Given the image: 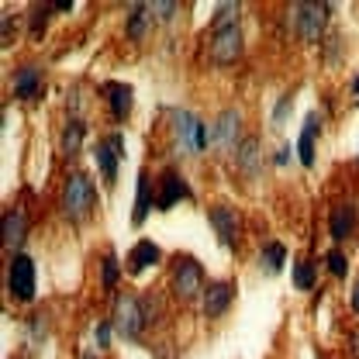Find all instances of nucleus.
Masks as SVG:
<instances>
[{
  "mask_svg": "<svg viewBox=\"0 0 359 359\" xmlns=\"http://www.w3.org/2000/svg\"><path fill=\"white\" fill-rule=\"evenodd\" d=\"M93 204H97V190H93L90 177L87 173H69L66 187H62V215L69 222H83V218H90Z\"/></svg>",
  "mask_w": 359,
  "mask_h": 359,
  "instance_id": "1",
  "label": "nucleus"
},
{
  "mask_svg": "<svg viewBox=\"0 0 359 359\" xmlns=\"http://www.w3.org/2000/svg\"><path fill=\"white\" fill-rule=\"evenodd\" d=\"M173 135H177L180 152H187V156L204 152L211 145V128L190 111H173Z\"/></svg>",
  "mask_w": 359,
  "mask_h": 359,
  "instance_id": "2",
  "label": "nucleus"
},
{
  "mask_svg": "<svg viewBox=\"0 0 359 359\" xmlns=\"http://www.w3.org/2000/svg\"><path fill=\"white\" fill-rule=\"evenodd\" d=\"M173 294L180 301H194L204 294V269L194 256H177L173 259Z\"/></svg>",
  "mask_w": 359,
  "mask_h": 359,
  "instance_id": "3",
  "label": "nucleus"
},
{
  "mask_svg": "<svg viewBox=\"0 0 359 359\" xmlns=\"http://www.w3.org/2000/svg\"><path fill=\"white\" fill-rule=\"evenodd\" d=\"M114 332L118 335H125L128 342H135L138 335H142V328L149 325L145 321V308H142V301L132 297V294H121L118 301H114Z\"/></svg>",
  "mask_w": 359,
  "mask_h": 359,
  "instance_id": "4",
  "label": "nucleus"
},
{
  "mask_svg": "<svg viewBox=\"0 0 359 359\" xmlns=\"http://www.w3.org/2000/svg\"><path fill=\"white\" fill-rule=\"evenodd\" d=\"M7 290L14 301H32L35 297V263L25 256V252H14L11 256V266H7Z\"/></svg>",
  "mask_w": 359,
  "mask_h": 359,
  "instance_id": "5",
  "label": "nucleus"
},
{
  "mask_svg": "<svg viewBox=\"0 0 359 359\" xmlns=\"http://www.w3.org/2000/svg\"><path fill=\"white\" fill-rule=\"evenodd\" d=\"M328 4H294V28L304 42H318L328 25Z\"/></svg>",
  "mask_w": 359,
  "mask_h": 359,
  "instance_id": "6",
  "label": "nucleus"
},
{
  "mask_svg": "<svg viewBox=\"0 0 359 359\" xmlns=\"http://www.w3.org/2000/svg\"><path fill=\"white\" fill-rule=\"evenodd\" d=\"M180 201H194V190L183 173L166 170L163 177L156 180V211H173Z\"/></svg>",
  "mask_w": 359,
  "mask_h": 359,
  "instance_id": "7",
  "label": "nucleus"
},
{
  "mask_svg": "<svg viewBox=\"0 0 359 359\" xmlns=\"http://www.w3.org/2000/svg\"><path fill=\"white\" fill-rule=\"evenodd\" d=\"M125 156V135L121 132H111L107 138H100L97 145H93V159H97V170H100V177L107 187H114V180H118V159Z\"/></svg>",
  "mask_w": 359,
  "mask_h": 359,
  "instance_id": "8",
  "label": "nucleus"
},
{
  "mask_svg": "<svg viewBox=\"0 0 359 359\" xmlns=\"http://www.w3.org/2000/svg\"><path fill=\"white\" fill-rule=\"evenodd\" d=\"M242 55V28L238 25H228V28H218L211 35V59L218 66H228Z\"/></svg>",
  "mask_w": 359,
  "mask_h": 359,
  "instance_id": "9",
  "label": "nucleus"
},
{
  "mask_svg": "<svg viewBox=\"0 0 359 359\" xmlns=\"http://www.w3.org/2000/svg\"><path fill=\"white\" fill-rule=\"evenodd\" d=\"M238 132H242V114L235 107H228L218 114V121L211 125V142L222 149V152H235L242 142H238Z\"/></svg>",
  "mask_w": 359,
  "mask_h": 359,
  "instance_id": "10",
  "label": "nucleus"
},
{
  "mask_svg": "<svg viewBox=\"0 0 359 359\" xmlns=\"http://www.w3.org/2000/svg\"><path fill=\"white\" fill-rule=\"evenodd\" d=\"M208 222L215 224V231H218L222 245H235V242H238V235H242V218H238V211H235V208H228V204H215V208L208 211Z\"/></svg>",
  "mask_w": 359,
  "mask_h": 359,
  "instance_id": "11",
  "label": "nucleus"
},
{
  "mask_svg": "<svg viewBox=\"0 0 359 359\" xmlns=\"http://www.w3.org/2000/svg\"><path fill=\"white\" fill-rule=\"evenodd\" d=\"M235 301V287L228 280H215L204 287V318H222Z\"/></svg>",
  "mask_w": 359,
  "mask_h": 359,
  "instance_id": "12",
  "label": "nucleus"
},
{
  "mask_svg": "<svg viewBox=\"0 0 359 359\" xmlns=\"http://www.w3.org/2000/svg\"><path fill=\"white\" fill-rule=\"evenodd\" d=\"M163 259V249L156 245V242H149V238H142V242H135V249L125 256V269L138 276V273H145L149 266H156Z\"/></svg>",
  "mask_w": 359,
  "mask_h": 359,
  "instance_id": "13",
  "label": "nucleus"
},
{
  "mask_svg": "<svg viewBox=\"0 0 359 359\" xmlns=\"http://www.w3.org/2000/svg\"><path fill=\"white\" fill-rule=\"evenodd\" d=\"M104 93H107V104H111V118L114 121H125L128 114H132V104H135V90L128 83H118V80H111V83H104Z\"/></svg>",
  "mask_w": 359,
  "mask_h": 359,
  "instance_id": "14",
  "label": "nucleus"
},
{
  "mask_svg": "<svg viewBox=\"0 0 359 359\" xmlns=\"http://www.w3.org/2000/svg\"><path fill=\"white\" fill-rule=\"evenodd\" d=\"M11 90H14L18 100H35V97L42 93V69H39V66H21V69L14 73Z\"/></svg>",
  "mask_w": 359,
  "mask_h": 359,
  "instance_id": "15",
  "label": "nucleus"
},
{
  "mask_svg": "<svg viewBox=\"0 0 359 359\" xmlns=\"http://www.w3.org/2000/svg\"><path fill=\"white\" fill-rule=\"evenodd\" d=\"M328 231H332L335 242H346V238L356 231V208H353V204H339V208H332Z\"/></svg>",
  "mask_w": 359,
  "mask_h": 359,
  "instance_id": "16",
  "label": "nucleus"
},
{
  "mask_svg": "<svg viewBox=\"0 0 359 359\" xmlns=\"http://www.w3.org/2000/svg\"><path fill=\"white\" fill-rule=\"evenodd\" d=\"M156 208V190H152V180H149V170H142L138 173V194H135V215L132 222L142 224L149 218V211Z\"/></svg>",
  "mask_w": 359,
  "mask_h": 359,
  "instance_id": "17",
  "label": "nucleus"
},
{
  "mask_svg": "<svg viewBox=\"0 0 359 359\" xmlns=\"http://www.w3.org/2000/svg\"><path fill=\"white\" fill-rule=\"evenodd\" d=\"M321 135V118L311 114L308 121H304V128H301V138H297V156H301V163L304 166H314V138Z\"/></svg>",
  "mask_w": 359,
  "mask_h": 359,
  "instance_id": "18",
  "label": "nucleus"
},
{
  "mask_svg": "<svg viewBox=\"0 0 359 359\" xmlns=\"http://www.w3.org/2000/svg\"><path fill=\"white\" fill-rule=\"evenodd\" d=\"M25 228H28V222H25V211L21 208H14V211L4 215V242H7V249H18L25 242Z\"/></svg>",
  "mask_w": 359,
  "mask_h": 359,
  "instance_id": "19",
  "label": "nucleus"
},
{
  "mask_svg": "<svg viewBox=\"0 0 359 359\" xmlns=\"http://www.w3.org/2000/svg\"><path fill=\"white\" fill-rule=\"evenodd\" d=\"M283 263H287V249H283L280 242H266L263 252H259V269L269 273V276H276V273L283 269Z\"/></svg>",
  "mask_w": 359,
  "mask_h": 359,
  "instance_id": "20",
  "label": "nucleus"
},
{
  "mask_svg": "<svg viewBox=\"0 0 359 359\" xmlns=\"http://www.w3.org/2000/svg\"><path fill=\"white\" fill-rule=\"evenodd\" d=\"M83 135H87V125H83L80 118H73V121L62 128V138H59L62 152H66V156H76V152L83 149Z\"/></svg>",
  "mask_w": 359,
  "mask_h": 359,
  "instance_id": "21",
  "label": "nucleus"
},
{
  "mask_svg": "<svg viewBox=\"0 0 359 359\" xmlns=\"http://www.w3.org/2000/svg\"><path fill=\"white\" fill-rule=\"evenodd\" d=\"M235 163L242 166V173H256L259 170V142L256 138H242V145L235 149Z\"/></svg>",
  "mask_w": 359,
  "mask_h": 359,
  "instance_id": "22",
  "label": "nucleus"
},
{
  "mask_svg": "<svg viewBox=\"0 0 359 359\" xmlns=\"http://www.w3.org/2000/svg\"><path fill=\"white\" fill-rule=\"evenodd\" d=\"M152 18V7L149 4H128V39H142V32H145V21Z\"/></svg>",
  "mask_w": 359,
  "mask_h": 359,
  "instance_id": "23",
  "label": "nucleus"
},
{
  "mask_svg": "<svg viewBox=\"0 0 359 359\" xmlns=\"http://www.w3.org/2000/svg\"><path fill=\"white\" fill-rule=\"evenodd\" d=\"M314 283H318V263L297 259V263H294V287H297V290H314Z\"/></svg>",
  "mask_w": 359,
  "mask_h": 359,
  "instance_id": "24",
  "label": "nucleus"
},
{
  "mask_svg": "<svg viewBox=\"0 0 359 359\" xmlns=\"http://www.w3.org/2000/svg\"><path fill=\"white\" fill-rule=\"evenodd\" d=\"M118 273H121L118 256H114V252H107V256H104V290H114V287H118Z\"/></svg>",
  "mask_w": 359,
  "mask_h": 359,
  "instance_id": "25",
  "label": "nucleus"
},
{
  "mask_svg": "<svg viewBox=\"0 0 359 359\" xmlns=\"http://www.w3.org/2000/svg\"><path fill=\"white\" fill-rule=\"evenodd\" d=\"M325 263L332 269V276H346V273H349V259H346V252H339V249H332V252L325 256Z\"/></svg>",
  "mask_w": 359,
  "mask_h": 359,
  "instance_id": "26",
  "label": "nucleus"
},
{
  "mask_svg": "<svg viewBox=\"0 0 359 359\" xmlns=\"http://www.w3.org/2000/svg\"><path fill=\"white\" fill-rule=\"evenodd\" d=\"M48 11H52V7H32V39H42L45 21H48Z\"/></svg>",
  "mask_w": 359,
  "mask_h": 359,
  "instance_id": "27",
  "label": "nucleus"
},
{
  "mask_svg": "<svg viewBox=\"0 0 359 359\" xmlns=\"http://www.w3.org/2000/svg\"><path fill=\"white\" fill-rule=\"evenodd\" d=\"M111 328H114V321H100V325L93 328V342H97V349H107V342H111Z\"/></svg>",
  "mask_w": 359,
  "mask_h": 359,
  "instance_id": "28",
  "label": "nucleus"
},
{
  "mask_svg": "<svg viewBox=\"0 0 359 359\" xmlns=\"http://www.w3.org/2000/svg\"><path fill=\"white\" fill-rule=\"evenodd\" d=\"M287 111H290V93H283V97L276 100V107H273V125H280V121L287 118Z\"/></svg>",
  "mask_w": 359,
  "mask_h": 359,
  "instance_id": "29",
  "label": "nucleus"
},
{
  "mask_svg": "<svg viewBox=\"0 0 359 359\" xmlns=\"http://www.w3.org/2000/svg\"><path fill=\"white\" fill-rule=\"evenodd\" d=\"M149 7H152V14H156L159 21H170L173 11H180V4H149Z\"/></svg>",
  "mask_w": 359,
  "mask_h": 359,
  "instance_id": "30",
  "label": "nucleus"
},
{
  "mask_svg": "<svg viewBox=\"0 0 359 359\" xmlns=\"http://www.w3.org/2000/svg\"><path fill=\"white\" fill-rule=\"evenodd\" d=\"M39 335H45V325H42V314L32 318V342H39Z\"/></svg>",
  "mask_w": 359,
  "mask_h": 359,
  "instance_id": "31",
  "label": "nucleus"
},
{
  "mask_svg": "<svg viewBox=\"0 0 359 359\" xmlns=\"http://www.w3.org/2000/svg\"><path fill=\"white\" fill-rule=\"evenodd\" d=\"M287 159H290V145H283V149H280V152H276V166H283V163H287Z\"/></svg>",
  "mask_w": 359,
  "mask_h": 359,
  "instance_id": "32",
  "label": "nucleus"
},
{
  "mask_svg": "<svg viewBox=\"0 0 359 359\" xmlns=\"http://www.w3.org/2000/svg\"><path fill=\"white\" fill-rule=\"evenodd\" d=\"M55 11H73V0H59V4H52Z\"/></svg>",
  "mask_w": 359,
  "mask_h": 359,
  "instance_id": "33",
  "label": "nucleus"
},
{
  "mask_svg": "<svg viewBox=\"0 0 359 359\" xmlns=\"http://www.w3.org/2000/svg\"><path fill=\"white\" fill-rule=\"evenodd\" d=\"M353 104H359V76L353 80Z\"/></svg>",
  "mask_w": 359,
  "mask_h": 359,
  "instance_id": "34",
  "label": "nucleus"
},
{
  "mask_svg": "<svg viewBox=\"0 0 359 359\" xmlns=\"http://www.w3.org/2000/svg\"><path fill=\"white\" fill-rule=\"evenodd\" d=\"M353 308L359 311V283H356V294H353Z\"/></svg>",
  "mask_w": 359,
  "mask_h": 359,
  "instance_id": "35",
  "label": "nucleus"
},
{
  "mask_svg": "<svg viewBox=\"0 0 359 359\" xmlns=\"http://www.w3.org/2000/svg\"><path fill=\"white\" fill-rule=\"evenodd\" d=\"M83 359H97V356H93V353H87V356H83Z\"/></svg>",
  "mask_w": 359,
  "mask_h": 359,
  "instance_id": "36",
  "label": "nucleus"
}]
</instances>
